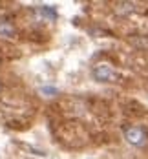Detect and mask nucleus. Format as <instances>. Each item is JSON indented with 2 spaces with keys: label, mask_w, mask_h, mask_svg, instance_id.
Instances as JSON below:
<instances>
[{
  "label": "nucleus",
  "mask_w": 148,
  "mask_h": 159,
  "mask_svg": "<svg viewBox=\"0 0 148 159\" xmlns=\"http://www.w3.org/2000/svg\"><path fill=\"white\" fill-rule=\"evenodd\" d=\"M124 139H126V143H130L135 148H145L148 144V132L141 126L130 125L124 128Z\"/></svg>",
  "instance_id": "1"
},
{
  "label": "nucleus",
  "mask_w": 148,
  "mask_h": 159,
  "mask_svg": "<svg viewBox=\"0 0 148 159\" xmlns=\"http://www.w3.org/2000/svg\"><path fill=\"white\" fill-rule=\"evenodd\" d=\"M92 75H93L95 80H99V82H114V80L117 79V71H115V68L112 66V64H108V62L97 64V66L93 68Z\"/></svg>",
  "instance_id": "2"
},
{
  "label": "nucleus",
  "mask_w": 148,
  "mask_h": 159,
  "mask_svg": "<svg viewBox=\"0 0 148 159\" xmlns=\"http://www.w3.org/2000/svg\"><path fill=\"white\" fill-rule=\"evenodd\" d=\"M15 26L9 20H0V39H13L15 37Z\"/></svg>",
  "instance_id": "3"
},
{
  "label": "nucleus",
  "mask_w": 148,
  "mask_h": 159,
  "mask_svg": "<svg viewBox=\"0 0 148 159\" xmlns=\"http://www.w3.org/2000/svg\"><path fill=\"white\" fill-rule=\"evenodd\" d=\"M42 93H57V90H53V88H42Z\"/></svg>",
  "instance_id": "4"
},
{
  "label": "nucleus",
  "mask_w": 148,
  "mask_h": 159,
  "mask_svg": "<svg viewBox=\"0 0 148 159\" xmlns=\"http://www.w3.org/2000/svg\"><path fill=\"white\" fill-rule=\"evenodd\" d=\"M0 88H2V86H0Z\"/></svg>",
  "instance_id": "5"
}]
</instances>
